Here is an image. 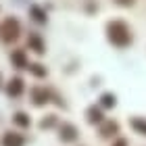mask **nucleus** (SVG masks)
<instances>
[{"mask_svg": "<svg viewBox=\"0 0 146 146\" xmlns=\"http://www.w3.org/2000/svg\"><path fill=\"white\" fill-rule=\"evenodd\" d=\"M15 121H17L19 125H27V119H25V115H17Z\"/></svg>", "mask_w": 146, "mask_h": 146, "instance_id": "nucleus-3", "label": "nucleus"}, {"mask_svg": "<svg viewBox=\"0 0 146 146\" xmlns=\"http://www.w3.org/2000/svg\"><path fill=\"white\" fill-rule=\"evenodd\" d=\"M9 92H11V94H19V92H21V82H19V79L11 82V88H9Z\"/></svg>", "mask_w": 146, "mask_h": 146, "instance_id": "nucleus-2", "label": "nucleus"}, {"mask_svg": "<svg viewBox=\"0 0 146 146\" xmlns=\"http://www.w3.org/2000/svg\"><path fill=\"white\" fill-rule=\"evenodd\" d=\"M21 142H23V140H21L19 136H11V134H9V136L4 138V146H21Z\"/></svg>", "mask_w": 146, "mask_h": 146, "instance_id": "nucleus-1", "label": "nucleus"}]
</instances>
